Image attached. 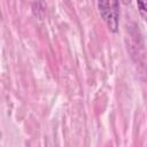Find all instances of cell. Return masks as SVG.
Here are the masks:
<instances>
[{"label":"cell","instance_id":"obj_1","mask_svg":"<svg viewBox=\"0 0 147 147\" xmlns=\"http://www.w3.org/2000/svg\"><path fill=\"white\" fill-rule=\"evenodd\" d=\"M98 7L100 15L107 23L109 30L111 32H116L119 24V2L115 0L99 1Z\"/></svg>","mask_w":147,"mask_h":147},{"label":"cell","instance_id":"obj_2","mask_svg":"<svg viewBox=\"0 0 147 147\" xmlns=\"http://www.w3.org/2000/svg\"><path fill=\"white\" fill-rule=\"evenodd\" d=\"M137 6L142 18L147 21V1H137Z\"/></svg>","mask_w":147,"mask_h":147}]
</instances>
